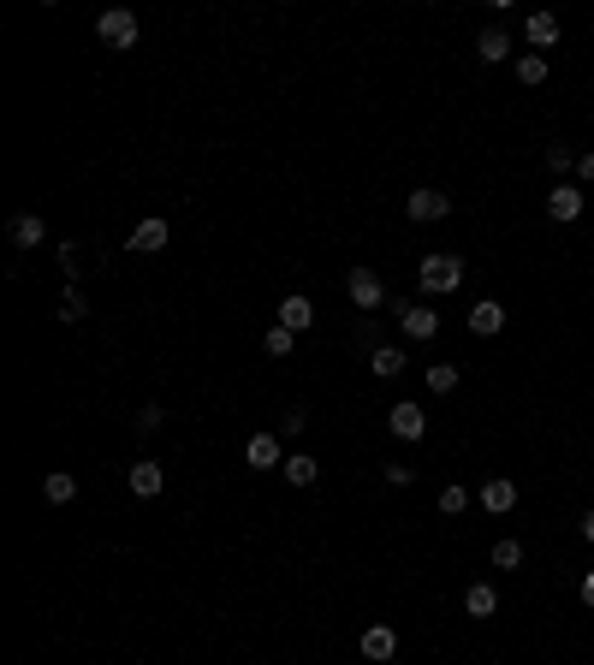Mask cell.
<instances>
[{
	"mask_svg": "<svg viewBox=\"0 0 594 665\" xmlns=\"http://www.w3.org/2000/svg\"><path fill=\"white\" fill-rule=\"evenodd\" d=\"M345 291H351L357 309H380V303H387V286H380L375 267H351V274H345Z\"/></svg>",
	"mask_w": 594,
	"mask_h": 665,
	"instance_id": "3",
	"label": "cell"
},
{
	"mask_svg": "<svg viewBox=\"0 0 594 665\" xmlns=\"http://www.w3.org/2000/svg\"><path fill=\"white\" fill-rule=\"evenodd\" d=\"M84 315H89L84 286H65V297H60V321H84Z\"/></svg>",
	"mask_w": 594,
	"mask_h": 665,
	"instance_id": "25",
	"label": "cell"
},
{
	"mask_svg": "<svg viewBox=\"0 0 594 665\" xmlns=\"http://www.w3.org/2000/svg\"><path fill=\"white\" fill-rule=\"evenodd\" d=\"M387 422H392V434H398V439H422V434H428V416H422V404H392Z\"/></svg>",
	"mask_w": 594,
	"mask_h": 665,
	"instance_id": "10",
	"label": "cell"
},
{
	"mask_svg": "<svg viewBox=\"0 0 594 665\" xmlns=\"http://www.w3.org/2000/svg\"><path fill=\"white\" fill-rule=\"evenodd\" d=\"M405 214L417 220V227H428V220H446V214H452V196H446V190H410Z\"/></svg>",
	"mask_w": 594,
	"mask_h": 665,
	"instance_id": "4",
	"label": "cell"
},
{
	"mask_svg": "<svg viewBox=\"0 0 594 665\" xmlns=\"http://www.w3.org/2000/svg\"><path fill=\"white\" fill-rule=\"evenodd\" d=\"M523 36H529L535 48H553V42H559V18L553 13H529V18H523Z\"/></svg>",
	"mask_w": 594,
	"mask_h": 665,
	"instance_id": "16",
	"label": "cell"
},
{
	"mask_svg": "<svg viewBox=\"0 0 594 665\" xmlns=\"http://www.w3.org/2000/svg\"><path fill=\"white\" fill-rule=\"evenodd\" d=\"M582 606H594V570H582Z\"/></svg>",
	"mask_w": 594,
	"mask_h": 665,
	"instance_id": "33",
	"label": "cell"
},
{
	"mask_svg": "<svg viewBox=\"0 0 594 665\" xmlns=\"http://www.w3.org/2000/svg\"><path fill=\"white\" fill-rule=\"evenodd\" d=\"M464 505H469V493L458 488V481H452V488H440V511H446V517H458Z\"/></svg>",
	"mask_w": 594,
	"mask_h": 665,
	"instance_id": "28",
	"label": "cell"
},
{
	"mask_svg": "<svg viewBox=\"0 0 594 665\" xmlns=\"http://www.w3.org/2000/svg\"><path fill=\"white\" fill-rule=\"evenodd\" d=\"M577 178H582V185H594V155H577Z\"/></svg>",
	"mask_w": 594,
	"mask_h": 665,
	"instance_id": "32",
	"label": "cell"
},
{
	"mask_svg": "<svg viewBox=\"0 0 594 665\" xmlns=\"http://www.w3.org/2000/svg\"><path fill=\"white\" fill-rule=\"evenodd\" d=\"M547 214H553L559 227H565V220H577V214H582V190H577V185H559V190H547Z\"/></svg>",
	"mask_w": 594,
	"mask_h": 665,
	"instance_id": "13",
	"label": "cell"
},
{
	"mask_svg": "<svg viewBox=\"0 0 594 665\" xmlns=\"http://www.w3.org/2000/svg\"><path fill=\"white\" fill-rule=\"evenodd\" d=\"M464 612L469 618H493V612H499V594H493L488 582H469V589H464Z\"/></svg>",
	"mask_w": 594,
	"mask_h": 665,
	"instance_id": "17",
	"label": "cell"
},
{
	"mask_svg": "<svg viewBox=\"0 0 594 665\" xmlns=\"http://www.w3.org/2000/svg\"><path fill=\"white\" fill-rule=\"evenodd\" d=\"M279 327H291V333H304V327H316V303H309L304 291H291V297H279Z\"/></svg>",
	"mask_w": 594,
	"mask_h": 665,
	"instance_id": "9",
	"label": "cell"
},
{
	"mask_svg": "<svg viewBox=\"0 0 594 665\" xmlns=\"http://www.w3.org/2000/svg\"><path fill=\"white\" fill-rule=\"evenodd\" d=\"M279 476H286L291 488H316L321 469H316V458H309V452H297V458H286V464H279Z\"/></svg>",
	"mask_w": 594,
	"mask_h": 665,
	"instance_id": "18",
	"label": "cell"
},
{
	"mask_svg": "<svg viewBox=\"0 0 594 665\" xmlns=\"http://www.w3.org/2000/svg\"><path fill=\"white\" fill-rule=\"evenodd\" d=\"M417 286H422V291H434V297H446V291L464 286V262H458V256H422Z\"/></svg>",
	"mask_w": 594,
	"mask_h": 665,
	"instance_id": "1",
	"label": "cell"
},
{
	"mask_svg": "<svg viewBox=\"0 0 594 665\" xmlns=\"http://www.w3.org/2000/svg\"><path fill=\"white\" fill-rule=\"evenodd\" d=\"M499 327H506V309H499V303H493V297L469 309V333H476V339H493Z\"/></svg>",
	"mask_w": 594,
	"mask_h": 665,
	"instance_id": "14",
	"label": "cell"
},
{
	"mask_svg": "<svg viewBox=\"0 0 594 665\" xmlns=\"http://www.w3.org/2000/svg\"><path fill=\"white\" fill-rule=\"evenodd\" d=\"M304 428H309V410H304V404H291V410H286V434H304Z\"/></svg>",
	"mask_w": 594,
	"mask_h": 665,
	"instance_id": "31",
	"label": "cell"
},
{
	"mask_svg": "<svg viewBox=\"0 0 594 665\" xmlns=\"http://www.w3.org/2000/svg\"><path fill=\"white\" fill-rule=\"evenodd\" d=\"M42 238H48V227H42V214H18V220H13V244H18V250H36Z\"/></svg>",
	"mask_w": 594,
	"mask_h": 665,
	"instance_id": "20",
	"label": "cell"
},
{
	"mask_svg": "<svg viewBox=\"0 0 594 665\" xmlns=\"http://www.w3.org/2000/svg\"><path fill=\"white\" fill-rule=\"evenodd\" d=\"M291 345H297V333H291V327H279V321L262 333V351L267 357H291Z\"/></svg>",
	"mask_w": 594,
	"mask_h": 665,
	"instance_id": "22",
	"label": "cell"
},
{
	"mask_svg": "<svg viewBox=\"0 0 594 665\" xmlns=\"http://www.w3.org/2000/svg\"><path fill=\"white\" fill-rule=\"evenodd\" d=\"M422 380H428V392H440V398H446V392H458V368L452 363H434Z\"/></svg>",
	"mask_w": 594,
	"mask_h": 665,
	"instance_id": "26",
	"label": "cell"
},
{
	"mask_svg": "<svg viewBox=\"0 0 594 665\" xmlns=\"http://www.w3.org/2000/svg\"><path fill=\"white\" fill-rule=\"evenodd\" d=\"M481 505H488L493 517H506L511 505H518V481H511V476H493L488 488H481Z\"/></svg>",
	"mask_w": 594,
	"mask_h": 665,
	"instance_id": "12",
	"label": "cell"
},
{
	"mask_svg": "<svg viewBox=\"0 0 594 665\" xmlns=\"http://www.w3.org/2000/svg\"><path fill=\"white\" fill-rule=\"evenodd\" d=\"M398 333H410V339H434V333H440V315L428 309V303H405V309H398Z\"/></svg>",
	"mask_w": 594,
	"mask_h": 665,
	"instance_id": "6",
	"label": "cell"
},
{
	"mask_svg": "<svg viewBox=\"0 0 594 665\" xmlns=\"http://www.w3.org/2000/svg\"><path fill=\"white\" fill-rule=\"evenodd\" d=\"M582 540H594V511H589V517H582Z\"/></svg>",
	"mask_w": 594,
	"mask_h": 665,
	"instance_id": "34",
	"label": "cell"
},
{
	"mask_svg": "<svg viewBox=\"0 0 594 665\" xmlns=\"http://www.w3.org/2000/svg\"><path fill=\"white\" fill-rule=\"evenodd\" d=\"M493 565H499V570H518L523 565V547H518V540H493Z\"/></svg>",
	"mask_w": 594,
	"mask_h": 665,
	"instance_id": "27",
	"label": "cell"
},
{
	"mask_svg": "<svg viewBox=\"0 0 594 665\" xmlns=\"http://www.w3.org/2000/svg\"><path fill=\"white\" fill-rule=\"evenodd\" d=\"M357 648H363V660H368V665H387L392 653H398V630H392V624H368Z\"/></svg>",
	"mask_w": 594,
	"mask_h": 665,
	"instance_id": "5",
	"label": "cell"
},
{
	"mask_svg": "<svg viewBox=\"0 0 594 665\" xmlns=\"http://www.w3.org/2000/svg\"><path fill=\"white\" fill-rule=\"evenodd\" d=\"M155 428H161V404H143L137 410V434H155Z\"/></svg>",
	"mask_w": 594,
	"mask_h": 665,
	"instance_id": "30",
	"label": "cell"
},
{
	"mask_svg": "<svg viewBox=\"0 0 594 665\" xmlns=\"http://www.w3.org/2000/svg\"><path fill=\"white\" fill-rule=\"evenodd\" d=\"M42 493H48V505H72V493H77V476H65V469H54V476L42 481Z\"/></svg>",
	"mask_w": 594,
	"mask_h": 665,
	"instance_id": "21",
	"label": "cell"
},
{
	"mask_svg": "<svg viewBox=\"0 0 594 665\" xmlns=\"http://www.w3.org/2000/svg\"><path fill=\"white\" fill-rule=\"evenodd\" d=\"M161 488H166V469L155 464V458H137V464H131V493H137V499H155Z\"/></svg>",
	"mask_w": 594,
	"mask_h": 665,
	"instance_id": "8",
	"label": "cell"
},
{
	"mask_svg": "<svg viewBox=\"0 0 594 665\" xmlns=\"http://www.w3.org/2000/svg\"><path fill=\"white\" fill-rule=\"evenodd\" d=\"M96 36L107 42V48H137V13H126V6H114V13H102L96 18Z\"/></svg>",
	"mask_w": 594,
	"mask_h": 665,
	"instance_id": "2",
	"label": "cell"
},
{
	"mask_svg": "<svg viewBox=\"0 0 594 665\" xmlns=\"http://www.w3.org/2000/svg\"><path fill=\"white\" fill-rule=\"evenodd\" d=\"M547 166H553L559 185H565V173H577V149H570V143H547Z\"/></svg>",
	"mask_w": 594,
	"mask_h": 665,
	"instance_id": "23",
	"label": "cell"
},
{
	"mask_svg": "<svg viewBox=\"0 0 594 665\" xmlns=\"http://www.w3.org/2000/svg\"><path fill=\"white\" fill-rule=\"evenodd\" d=\"M131 250H137V256H155V250H166V220H161V214L137 220V232H131Z\"/></svg>",
	"mask_w": 594,
	"mask_h": 665,
	"instance_id": "11",
	"label": "cell"
},
{
	"mask_svg": "<svg viewBox=\"0 0 594 665\" xmlns=\"http://www.w3.org/2000/svg\"><path fill=\"white\" fill-rule=\"evenodd\" d=\"M387 665H392V660H387Z\"/></svg>",
	"mask_w": 594,
	"mask_h": 665,
	"instance_id": "35",
	"label": "cell"
},
{
	"mask_svg": "<svg viewBox=\"0 0 594 665\" xmlns=\"http://www.w3.org/2000/svg\"><path fill=\"white\" fill-rule=\"evenodd\" d=\"M380 476H387L392 488H410V481H417V469H410V464H387V469H380Z\"/></svg>",
	"mask_w": 594,
	"mask_h": 665,
	"instance_id": "29",
	"label": "cell"
},
{
	"mask_svg": "<svg viewBox=\"0 0 594 665\" xmlns=\"http://www.w3.org/2000/svg\"><path fill=\"white\" fill-rule=\"evenodd\" d=\"M476 54H481V60H488V65L511 60V36H506V30H499V25H493V30H481V36H476Z\"/></svg>",
	"mask_w": 594,
	"mask_h": 665,
	"instance_id": "15",
	"label": "cell"
},
{
	"mask_svg": "<svg viewBox=\"0 0 594 665\" xmlns=\"http://www.w3.org/2000/svg\"><path fill=\"white\" fill-rule=\"evenodd\" d=\"M244 464H250V469H279V464H286V458H279V434H267V428H262V434H250Z\"/></svg>",
	"mask_w": 594,
	"mask_h": 665,
	"instance_id": "7",
	"label": "cell"
},
{
	"mask_svg": "<svg viewBox=\"0 0 594 665\" xmlns=\"http://www.w3.org/2000/svg\"><path fill=\"white\" fill-rule=\"evenodd\" d=\"M518 84H547V54H523V60H518Z\"/></svg>",
	"mask_w": 594,
	"mask_h": 665,
	"instance_id": "24",
	"label": "cell"
},
{
	"mask_svg": "<svg viewBox=\"0 0 594 665\" xmlns=\"http://www.w3.org/2000/svg\"><path fill=\"white\" fill-rule=\"evenodd\" d=\"M368 368H375L380 380L405 375V351H398V345H375V351H368Z\"/></svg>",
	"mask_w": 594,
	"mask_h": 665,
	"instance_id": "19",
	"label": "cell"
}]
</instances>
